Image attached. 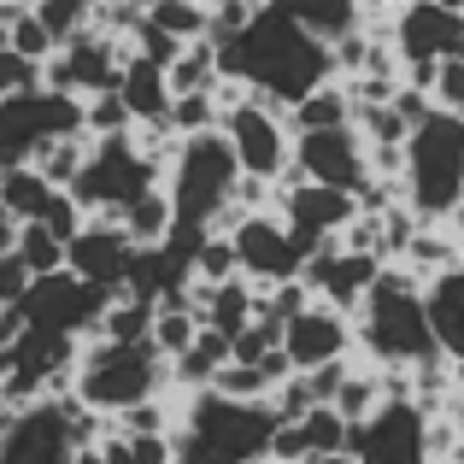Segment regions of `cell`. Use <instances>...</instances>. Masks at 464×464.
<instances>
[{"mask_svg": "<svg viewBox=\"0 0 464 464\" xmlns=\"http://www.w3.org/2000/svg\"><path fill=\"white\" fill-rule=\"evenodd\" d=\"M218 65H224V77H236L241 89L265 94V101H276V106H300L312 89H324V82L341 77L329 42H317L312 30H300L271 0H265L229 42H218Z\"/></svg>", "mask_w": 464, "mask_h": 464, "instance_id": "1", "label": "cell"}, {"mask_svg": "<svg viewBox=\"0 0 464 464\" xmlns=\"http://www.w3.org/2000/svg\"><path fill=\"white\" fill-rule=\"evenodd\" d=\"M353 324H359V347L376 364H388V371L423 376V371L453 364L441 353V335H435L430 300H423V276H411L406 265H382V276L364 295V306L353 312Z\"/></svg>", "mask_w": 464, "mask_h": 464, "instance_id": "2", "label": "cell"}, {"mask_svg": "<svg viewBox=\"0 0 464 464\" xmlns=\"http://www.w3.org/2000/svg\"><path fill=\"white\" fill-rule=\"evenodd\" d=\"M283 430L276 400H236L224 388H194L177 411V464H265Z\"/></svg>", "mask_w": 464, "mask_h": 464, "instance_id": "3", "label": "cell"}, {"mask_svg": "<svg viewBox=\"0 0 464 464\" xmlns=\"http://www.w3.org/2000/svg\"><path fill=\"white\" fill-rule=\"evenodd\" d=\"M165 188L177 200V224L182 229H229L247 206L236 200L241 188V165L229 153L224 130L206 136H182L177 153L165 159Z\"/></svg>", "mask_w": 464, "mask_h": 464, "instance_id": "4", "label": "cell"}, {"mask_svg": "<svg viewBox=\"0 0 464 464\" xmlns=\"http://www.w3.org/2000/svg\"><path fill=\"white\" fill-rule=\"evenodd\" d=\"M400 200L423 224H453L464 212V118L435 106L406 136V165H400Z\"/></svg>", "mask_w": 464, "mask_h": 464, "instance_id": "5", "label": "cell"}, {"mask_svg": "<svg viewBox=\"0 0 464 464\" xmlns=\"http://www.w3.org/2000/svg\"><path fill=\"white\" fill-rule=\"evenodd\" d=\"M170 382V359L159 353V341H106V335H89L77 353V371H71V394L82 400V406L106 411V418H118V411L141 406V400L165 394Z\"/></svg>", "mask_w": 464, "mask_h": 464, "instance_id": "6", "label": "cell"}, {"mask_svg": "<svg viewBox=\"0 0 464 464\" xmlns=\"http://www.w3.org/2000/svg\"><path fill=\"white\" fill-rule=\"evenodd\" d=\"M218 101H224V118H218V130H224L229 153H236L241 177H259V182H283L288 170H295V118H288V106L265 101V94L241 89L236 77L218 82Z\"/></svg>", "mask_w": 464, "mask_h": 464, "instance_id": "7", "label": "cell"}, {"mask_svg": "<svg viewBox=\"0 0 464 464\" xmlns=\"http://www.w3.org/2000/svg\"><path fill=\"white\" fill-rule=\"evenodd\" d=\"M159 182H165V159L148 153L124 130V136H94L89 141V159H82L71 194L82 200L89 218H124L148 188H159Z\"/></svg>", "mask_w": 464, "mask_h": 464, "instance_id": "8", "label": "cell"}, {"mask_svg": "<svg viewBox=\"0 0 464 464\" xmlns=\"http://www.w3.org/2000/svg\"><path fill=\"white\" fill-rule=\"evenodd\" d=\"M59 136H89L82 94H65L53 82H42V89H24V94L0 101V170L35 165V153Z\"/></svg>", "mask_w": 464, "mask_h": 464, "instance_id": "9", "label": "cell"}, {"mask_svg": "<svg viewBox=\"0 0 464 464\" xmlns=\"http://www.w3.org/2000/svg\"><path fill=\"white\" fill-rule=\"evenodd\" d=\"M82 400L77 394H42L30 406L0 418V464H71L82 453Z\"/></svg>", "mask_w": 464, "mask_h": 464, "instance_id": "10", "label": "cell"}, {"mask_svg": "<svg viewBox=\"0 0 464 464\" xmlns=\"http://www.w3.org/2000/svg\"><path fill=\"white\" fill-rule=\"evenodd\" d=\"M359 464H441L435 459V411L411 394H388L364 423H353Z\"/></svg>", "mask_w": 464, "mask_h": 464, "instance_id": "11", "label": "cell"}, {"mask_svg": "<svg viewBox=\"0 0 464 464\" xmlns=\"http://www.w3.org/2000/svg\"><path fill=\"white\" fill-rule=\"evenodd\" d=\"M106 306H112V295L94 288L89 276H77L71 265L65 271H47V276H30V288H24V300H18L24 324L59 329V335H77V341H89L94 329H101Z\"/></svg>", "mask_w": 464, "mask_h": 464, "instance_id": "12", "label": "cell"}, {"mask_svg": "<svg viewBox=\"0 0 464 464\" xmlns=\"http://www.w3.org/2000/svg\"><path fill=\"white\" fill-rule=\"evenodd\" d=\"M229 241H236V265L247 283L259 288H276V283H295L306 271V247L300 236L288 229V218L276 206H259V212H241L229 224Z\"/></svg>", "mask_w": 464, "mask_h": 464, "instance_id": "13", "label": "cell"}, {"mask_svg": "<svg viewBox=\"0 0 464 464\" xmlns=\"http://www.w3.org/2000/svg\"><path fill=\"white\" fill-rule=\"evenodd\" d=\"M276 212L288 218L300 247L317 253V247H329V241H341V229L364 212V200L347 194V188H329V182H312V177H300V170H288V177L276 182Z\"/></svg>", "mask_w": 464, "mask_h": 464, "instance_id": "14", "label": "cell"}, {"mask_svg": "<svg viewBox=\"0 0 464 464\" xmlns=\"http://www.w3.org/2000/svg\"><path fill=\"white\" fill-rule=\"evenodd\" d=\"M124 59H130V35H112V30H101V24H94V30L59 42V53L47 59V82H53V89H65V94L94 101V94L118 89Z\"/></svg>", "mask_w": 464, "mask_h": 464, "instance_id": "15", "label": "cell"}, {"mask_svg": "<svg viewBox=\"0 0 464 464\" xmlns=\"http://www.w3.org/2000/svg\"><path fill=\"white\" fill-rule=\"evenodd\" d=\"M295 170L329 188L364 194L371 188V141L359 136V124H335V130H300L295 136Z\"/></svg>", "mask_w": 464, "mask_h": 464, "instance_id": "16", "label": "cell"}, {"mask_svg": "<svg viewBox=\"0 0 464 464\" xmlns=\"http://www.w3.org/2000/svg\"><path fill=\"white\" fill-rule=\"evenodd\" d=\"M382 253H359V247H341V241H329V247H317L306 253V288L317 300H329V306H341V312H359L364 306V295L376 288V276H382Z\"/></svg>", "mask_w": 464, "mask_h": 464, "instance_id": "17", "label": "cell"}, {"mask_svg": "<svg viewBox=\"0 0 464 464\" xmlns=\"http://www.w3.org/2000/svg\"><path fill=\"white\" fill-rule=\"evenodd\" d=\"M353 341H359V324H353V312L329 306V300H312L306 312H295V317L283 324V353L295 359V371H317V364L347 359Z\"/></svg>", "mask_w": 464, "mask_h": 464, "instance_id": "18", "label": "cell"}, {"mask_svg": "<svg viewBox=\"0 0 464 464\" xmlns=\"http://www.w3.org/2000/svg\"><path fill=\"white\" fill-rule=\"evenodd\" d=\"M130 259H136V241H130V229L118 224V218H89V224L71 236V247H65L71 271L89 276V283L106 288V295H124Z\"/></svg>", "mask_w": 464, "mask_h": 464, "instance_id": "19", "label": "cell"}, {"mask_svg": "<svg viewBox=\"0 0 464 464\" xmlns=\"http://www.w3.org/2000/svg\"><path fill=\"white\" fill-rule=\"evenodd\" d=\"M394 53H400V65L464 53V18L453 6H441V0H400L394 6Z\"/></svg>", "mask_w": 464, "mask_h": 464, "instance_id": "20", "label": "cell"}, {"mask_svg": "<svg viewBox=\"0 0 464 464\" xmlns=\"http://www.w3.org/2000/svg\"><path fill=\"white\" fill-rule=\"evenodd\" d=\"M194 306H200L206 329H218V335L236 341L241 329L259 317V283H247V276H229V283H194Z\"/></svg>", "mask_w": 464, "mask_h": 464, "instance_id": "21", "label": "cell"}, {"mask_svg": "<svg viewBox=\"0 0 464 464\" xmlns=\"http://www.w3.org/2000/svg\"><path fill=\"white\" fill-rule=\"evenodd\" d=\"M118 94H124V106H130V118H136V124H165V118H170V101H177V94H170L165 65H153V59H141V53L124 59Z\"/></svg>", "mask_w": 464, "mask_h": 464, "instance_id": "22", "label": "cell"}, {"mask_svg": "<svg viewBox=\"0 0 464 464\" xmlns=\"http://www.w3.org/2000/svg\"><path fill=\"white\" fill-rule=\"evenodd\" d=\"M423 300H430V317H435V335H441V353L453 364H464V259L447 265L441 276L423 283Z\"/></svg>", "mask_w": 464, "mask_h": 464, "instance_id": "23", "label": "cell"}, {"mask_svg": "<svg viewBox=\"0 0 464 464\" xmlns=\"http://www.w3.org/2000/svg\"><path fill=\"white\" fill-rule=\"evenodd\" d=\"M276 12H288V18L300 24V30H312L317 42H341V35L364 30V0H271Z\"/></svg>", "mask_w": 464, "mask_h": 464, "instance_id": "24", "label": "cell"}, {"mask_svg": "<svg viewBox=\"0 0 464 464\" xmlns=\"http://www.w3.org/2000/svg\"><path fill=\"white\" fill-rule=\"evenodd\" d=\"M53 194H59V182L47 177L42 165H12V170H0V200H6V212L18 218V224H35V218H47Z\"/></svg>", "mask_w": 464, "mask_h": 464, "instance_id": "25", "label": "cell"}, {"mask_svg": "<svg viewBox=\"0 0 464 464\" xmlns=\"http://www.w3.org/2000/svg\"><path fill=\"white\" fill-rule=\"evenodd\" d=\"M224 364H229V335H218V329H200V335H194L188 347L170 359V382H182V388L194 394V388H212Z\"/></svg>", "mask_w": 464, "mask_h": 464, "instance_id": "26", "label": "cell"}, {"mask_svg": "<svg viewBox=\"0 0 464 464\" xmlns=\"http://www.w3.org/2000/svg\"><path fill=\"white\" fill-rule=\"evenodd\" d=\"M118 224L130 229V241H136V247H159V241H165L170 229H177V200H170V188L159 182V188L141 194V200L130 206V212L118 218Z\"/></svg>", "mask_w": 464, "mask_h": 464, "instance_id": "27", "label": "cell"}, {"mask_svg": "<svg viewBox=\"0 0 464 464\" xmlns=\"http://www.w3.org/2000/svg\"><path fill=\"white\" fill-rule=\"evenodd\" d=\"M353 112H359V101H353L347 82H324V89H312L300 106H288V118H295V130H335V124H353Z\"/></svg>", "mask_w": 464, "mask_h": 464, "instance_id": "28", "label": "cell"}, {"mask_svg": "<svg viewBox=\"0 0 464 464\" xmlns=\"http://www.w3.org/2000/svg\"><path fill=\"white\" fill-rule=\"evenodd\" d=\"M170 77V94H200V89H218L224 82V65H218V42L206 35V42H188L177 59L165 65Z\"/></svg>", "mask_w": 464, "mask_h": 464, "instance_id": "29", "label": "cell"}, {"mask_svg": "<svg viewBox=\"0 0 464 464\" xmlns=\"http://www.w3.org/2000/svg\"><path fill=\"white\" fill-rule=\"evenodd\" d=\"M153 300H141V295H112V306H106L101 317V329L94 335H106V341H148L153 335Z\"/></svg>", "mask_w": 464, "mask_h": 464, "instance_id": "30", "label": "cell"}, {"mask_svg": "<svg viewBox=\"0 0 464 464\" xmlns=\"http://www.w3.org/2000/svg\"><path fill=\"white\" fill-rule=\"evenodd\" d=\"M65 247L71 241L65 236H53L47 224H18V259H24V271L30 276H47V271H65Z\"/></svg>", "mask_w": 464, "mask_h": 464, "instance_id": "31", "label": "cell"}, {"mask_svg": "<svg viewBox=\"0 0 464 464\" xmlns=\"http://www.w3.org/2000/svg\"><path fill=\"white\" fill-rule=\"evenodd\" d=\"M218 118H224V101H218V89H200V94H177L165 124L177 130V136H206V130H218Z\"/></svg>", "mask_w": 464, "mask_h": 464, "instance_id": "32", "label": "cell"}, {"mask_svg": "<svg viewBox=\"0 0 464 464\" xmlns=\"http://www.w3.org/2000/svg\"><path fill=\"white\" fill-rule=\"evenodd\" d=\"M101 6H106V0H42V6H35V18L53 30V42H71V35L94 30Z\"/></svg>", "mask_w": 464, "mask_h": 464, "instance_id": "33", "label": "cell"}, {"mask_svg": "<svg viewBox=\"0 0 464 464\" xmlns=\"http://www.w3.org/2000/svg\"><path fill=\"white\" fill-rule=\"evenodd\" d=\"M200 329H206L200 306H159L153 312V341H159V353H165V359H177V353L188 347Z\"/></svg>", "mask_w": 464, "mask_h": 464, "instance_id": "34", "label": "cell"}, {"mask_svg": "<svg viewBox=\"0 0 464 464\" xmlns=\"http://www.w3.org/2000/svg\"><path fill=\"white\" fill-rule=\"evenodd\" d=\"M89 141L94 136H59V141H47V148L35 153V165H42L59 188H71V182H77V170H82V159H89Z\"/></svg>", "mask_w": 464, "mask_h": 464, "instance_id": "35", "label": "cell"}, {"mask_svg": "<svg viewBox=\"0 0 464 464\" xmlns=\"http://www.w3.org/2000/svg\"><path fill=\"white\" fill-rule=\"evenodd\" d=\"M47 82V65L42 59H30V53H18V47H0V101L6 94H24V89H42Z\"/></svg>", "mask_w": 464, "mask_h": 464, "instance_id": "36", "label": "cell"}, {"mask_svg": "<svg viewBox=\"0 0 464 464\" xmlns=\"http://www.w3.org/2000/svg\"><path fill=\"white\" fill-rule=\"evenodd\" d=\"M82 106H89V136H124V130H136V118H130V106H124L118 89L94 94V101H82Z\"/></svg>", "mask_w": 464, "mask_h": 464, "instance_id": "37", "label": "cell"}, {"mask_svg": "<svg viewBox=\"0 0 464 464\" xmlns=\"http://www.w3.org/2000/svg\"><path fill=\"white\" fill-rule=\"evenodd\" d=\"M12 47H18V53H30V59H53L59 53V42H53V30H47L42 18H35V6H24L18 18H12Z\"/></svg>", "mask_w": 464, "mask_h": 464, "instance_id": "38", "label": "cell"}, {"mask_svg": "<svg viewBox=\"0 0 464 464\" xmlns=\"http://www.w3.org/2000/svg\"><path fill=\"white\" fill-rule=\"evenodd\" d=\"M430 101L441 106V112H459V118H464V53H447V59H441Z\"/></svg>", "mask_w": 464, "mask_h": 464, "instance_id": "39", "label": "cell"}, {"mask_svg": "<svg viewBox=\"0 0 464 464\" xmlns=\"http://www.w3.org/2000/svg\"><path fill=\"white\" fill-rule=\"evenodd\" d=\"M130 435V459L136 464H177V441H170L165 430H124Z\"/></svg>", "mask_w": 464, "mask_h": 464, "instance_id": "40", "label": "cell"}, {"mask_svg": "<svg viewBox=\"0 0 464 464\" xmlns=\"http://www.w3.org/2000/svg\"><path fill=\"white\" fill-rule=\"evenodd\" d=\"M24 288H30V271H24L18 253H0V306H18Z\"/></svg>", "mask_w": 464, "mask_h": 464, "instance_id": "41", "label": "cell"}, {"mask_svg": "<svg viewBox=\"0 0 464 464\" xmlns=\"http://www.w3.org/2000/svg\"><path fill=\"white\" fill-rule=\"evenodd\" d=\"M71 464H106V453H101V441H94V447H82V453L71 459Z\"/></svg>", "mask_w": 464, "mask_h": 464, "instance_id": "42", "label": "cell"}, {"mask_svg": "<svg viewBox=\"0 0 464 464\" xmlns=\"http://www.w3.org/2000/svg\"><path fill=\"white\" fill-rule=\"evenodd\" d=\"M0 224H18V218H12V212H6V200H0Z\"/></svg>", "mask_w": 464, "mask_h": 464, "instance_id": "43", "label": "cell"}, {"mask_svg": "<svg viewBox=\"0 0 464 464\" xmlns=\"http://www.w3.org/2000/svg\"><path fill=\"white\" fill-rule=\"evenodd\" d=\"M441 6H453V12H459V18H464V0H441Z\"/></svg>", "mask_w": 464, "mask_h": 464, "instance_id": "44", "label": "cell"}, {"mask_svg": "<svg viewBox=\"0 0 464 464\" xmlns=\"http://www.w3.org/2000/svg\"><path fill=\"white\" fill-rule=\"evenodd\" d=\"M453 371H459V388H464V364H453Z\"/></svg>", "mask_w": 464, "mask_h": 464, "instance_id": "45", "label": "cell"}, {"mask_svg": "<svg viewBox=\"0 0 464 464\" xmlns=\"http://www.w3.org/2000/svg\"><path fill=\"white\" fill-rule=\"evenodd\" d=\"M18 6H42V0H18Z\"/></svg>", "mask_w": 464, "mask_h": 464, "instance_id": "46", "label": "cell"}, {"mask_svg": "<svg viewBox=\"0 0 464 464\" xmlns=\"http://www.w3.org/2000/svg\"><path fill=\"white\" fill-rule=\"evenodd\" d=\"M141 6H153V0H141Z\"/></svg>", "mask_w": 464, "mask_h": 464, "instance_id": "47", "label": "cell"}, {"mask_svg": "<svg viewBox=\"0 0 464 464\" xmlns=\"http://www.w3.org/2000/svg\"><path fill=\"white\" fill-rule=\"evenodd\" d=\"M459 224H464V212H459Z\"/></svg>", "mask_w": 464, "mask_h": 464, "instance_id": "48", "label": "cell"}, {"mask_svg": "<svg viewBox=\"0 0 464 464\" xmlns=\"http://www.w3.org/2000/svg\"><path fill=\"white\" fill-rule=\"evenodd\" d=\"M459 430H464V418H459Z\"/></svg>", "mask_w": 464, "mask_h": 464, "instance_id": "49", "label": "cell"}]
</instances>
